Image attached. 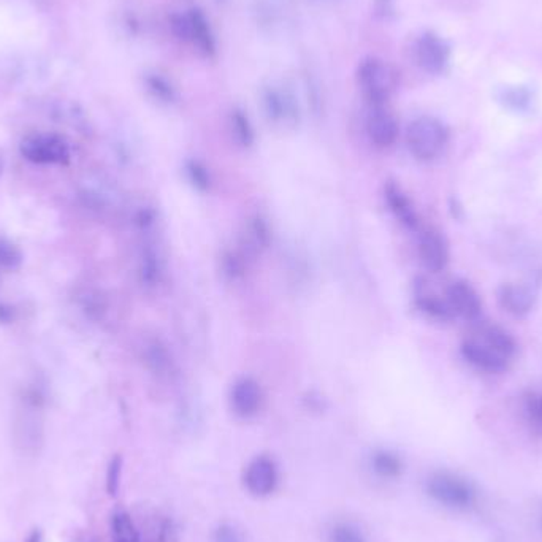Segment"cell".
Returning <instances> with one entry per match:
<instances>
[{
    "mask_svg": "<svg viewBox=\"0 0 542 542\" xmlns=\"http://www.w3.org/2000/svg\"><path fill=\"white\" fill-rule=\"evenodd\" d=\"M513 333L498 324H479L463 338L460 354L470 367L485 375H501L517 355Z\"/></svg>",
    "mask_w": 542,
    "mask_h": 542,
    "instance_id": "obj_1",
    "label": "cell"
},
{
    "mask_svg": "<svg viewBox=\"0 0 542 542\" xmlns=\"http://www.w3.org/2000/svg\"><path fill=\"white\" fill-rule=\"evenodd\" d=\"M44 405L46 395L42 385L30 384L24 389L15 425L16 442L24 452L36 454L44 444Z\"/></svg>",
    "mask_w": 542,
    "mask_h": 542,
    "instance_id": "obj_2",
    "label": "cell"
},
{
    "mask_svg": "<svg viewBox=\"0 0 542 542\" xmlns=\"http://www.w3.org/2000/svg\"><path fill=\"white\" fill-rule=\"evenodd\" d=\"M448 125L434 116H419L408 125L406 145L420 162L438 159L449 145Z\"/></svg>",
    "mask_w": 542,
    "mask_h": 542,
    "instance_id": "obj_3",
    "label": "cell"
},
{
    "mask_svg": "<svg viewBox=\"0 0 542 542\" xmlns=\"http://www.w3.org/2000/svg\"><path fill=\"white\" fill-rule=\"evenodd\" d=\"M355 78L361 94L371 103V107L384 105L397 89L398 73L395 67L376 56L361 59Z\"/></svg>",
    "mask_w": 542,
    "mask_h": 542,
    "instance_id": "obj_4",
    "label": "cell"
},
{
    "mask_svg": "<svg viewBox=\"0 0 542 542\" xmlns=\"http://www.w3.org/2000/svg\"><path fill=\"white\" fill-rule=\"evenodd\" d=\"M20 152L22 159L34 166H64L72 160V151L66 138L50 132L26 135L20 143Z\"/></svg>",
    "mask_w": 542,
    "mask_h": 542,
    "instance_id": "obj_5",
    "label": "cell"
},
{
    "mask_svg": "<svg viewBox=\"0 0 542 542\" xmlns=\"http://www.w3.org/2000/svg\"><path fill=\"white\" fill-rule=\"evenodd\" d=\"M262 105L271 123L295 125L300 119V107L296 95L287 85L271 83L263 87Z\"/></svg>",
    "mask_w": 542,
    "mask_h": 542,
    "instance_id": "obj_6",
    "label": "cell"
},
{
    "mask_svg": "<svg viewBox=\"0 0 542 542\" xmlns=\"http://www.w3.org/2000/svg\"><path fill=\"white\" fill-rule=\"evenodd\" d=\"M414 61L428 75H442L450 62L448 42L434 32H424L414 44Z\"/></svg>",
    "mask_w": 542,
    "mask_h": 542,
    "instance_id": "obj_7",
    "label": "cell"
},
{
    "mask_svg": "<svg viewBox=\"0 0 542 542\" xmlns=\"http://www.w3.org/2000/svg\"><path fill=\"white\" fill-rule=\"evenodd\" d=\"M446 300L456 318L463 319L466 322H477L482 316V298L471 282L465 279L450 282L446 289Z\"/></svg>",
    "mask_w": 542,
    "mask_h": 542,
    "instance_id": "obj_8",
    "label": "cell"
},
{
    "mask_svg": "<svg viewBox=\"0 0 542 542\" xmlns=\"http://www.w3.org/2000/svg\"><path fill=\"white\" fill-rule=\"evenodd\" d=\"M428 492L442 505L452 507L470 506L474 501V492L470 485L448 473L434 474L428 481Z\"/></svg>",
    "mask_w": 542,
    "mask_h": 542,
    "instance_id": "obj_9",
    "label": "cell"
},
{
    "mask_svg": "<svg viewBox=\"0 0 542 542\" xmlns=\"http://www.w3.org/2000/svg\"><path fill=\"white\" fill-rule=\"evenodd\" d=\"M538 289L528 282H506L498 289V303L514 318H525L535 310Z\"/></svg>",
    "mask_w": 542,
    "mask_h": 542,
    "instance_id": "obj_10",
    "label": "cell"
},
{
    "mask_svg": "<svg viewBox=\"0 0 542 542\" xmlns=\"http://www.w3.org/2000/svg\"><path fill=\"white\" fill-rule=\"evenodd\" d=\"M419 259L430 273H441L442 270H446L450 253L448 239H444L442 233L433 229L420 233Z\"/></svg>",
    "mask_w": 542,
    "mask_h": 542,
    "instance_id": "obj_11",
    "label": "cell"
},
{
    "mask_svg": "<svg viewBox=\"0 0 542 542\" xmlns=\"http://www.w3.org/2000/svg\"><path fill=\"white\" fill-rule=\"evenodd\" d=\"M367 133H368L369 142L377 148H381V150L391 148L395 145L398 133H400L397 117L392 115L384 105L373 107L368 119H367Z\"/></svg>",
    "mask_w": 542,
    "mask_h": 542,
    "instance_id": "obj_12",
    "label": "cell"
},
{
    "mask_svg": "<svg viewBox=\"0 0 542 542\" xmlns=\"http://www.w3.org/2000/svg\"><path fill=\"white\" fill-rule=\"evenodd\" d=\"M189 44L205 58H214L217 53L216 36L211 28L210 20L200 8H190L188 12Z\"/></svg>",
    "mask_w": 542,
    "mask_h": 542,
    "instance_id": "obj_13",
    "label": "cell"
},
{
    "mask_svg": "<svg viewBox=\"0 0 542 542\" xmlns=\"http://www.w3.org/2000/svg\"><path fill=\"white\" fill-rule=\"evenodd\" d=\"M278 482L275 463L268 457H257L245 473V485L255 497H265L275 490Z\"/></svg>",
    "mask_w": 542,
    "mask_h": 542,
    "instance_id": "obj_14",
    "label": "cell"
},
{
    "mask_svg": "<svg viewBox=\"0 0 542 542\" xmlns=\"http://www.w3.org/2000/svg\"><path fill=\"white\" fill-rule=\"evenodd\" d=\"M262 389L251 377L239 379L231 389V408L241 417H251L261 409Z\"/></svg>",
    "mask_w": 542,
    "mask_h": 542,
    "instance_id": "obj_15",
    "label": "cell"
},
{
    "mask_svg": "<svg viewBox=\"0 0 542 542\" xmlns=\"http://www.w3.org/2000/svg\"><path fill=\"white\" fill-rule=\"evenodd\" d=\"M385 200H387V205L393 213V216L400 221V224L405 225L408 231L419 229V214L414 208L411 198L403 192V189L397 186L395 182H389L385 186Z\"/></svg>",
    "mask_w": 542,
    "mask_h": 542,
    "instance_id": "obj_16",
    "label": "cell"
},
{
    "mask_svg": "<svg viewBox=\"0 0 542 542\" xmlns=\"http://www.w3.org/2000/svg\"><path fill=\"white\" fill-rule=\"evenodd\" d=\"M78 198L83 203V206L94 213H105L111 210L115 202L113 190L107 186V182L101 180H91L87 178L83 181L78 189Z\"/></svg>",
    "mask_w": 542,
    "mask_h": 542,
    "instance_id": "obj_17",
    "label": "cell"
},
{
    "mask_svg": "<svg viewBox=\"0 0 542 542\" xmlns=\"http://www.w3.org/2000/svg\"><path fill=\"white\" fill-rule=\"evenodd\" d=\"M143 357L148 368L156 376L172 377L174 375V361L166 344L160 340H150L143 349Z\"/></svg>",
    "mask_w": 542,
    "mask_h": 542,
    "instance_id": "obj_18",
    "label": "cell"
},
{
    "mask_svg": "<svg viewBox=\"0 0 542 542\" xmlns=\"http://www.w3.org/2000/svg\"><path fill=\"white\" fill-rule=\"evenodd\" d=\"M416 304L420 312H424L428 319H433L436 322H450L456 316L449 306L446 296L434 295L430 292H419L416 296Z\"/></svg>",
    "mask_w": 542,
    "mask_h": 542,
    "instance_id": "obj_19",
    "label": "cell"
},
{
    "mask_svg": "<svg viewBox=\"0 0 542 542\" xmlns=\"http://www.w3.org/2000/svg\"><path fill=\"white\" fill-rule=\"evenodd\" d=\"M146 91L154 97L156 101L166 105H172L178 101V91L174 83L166 78V75L159 72L146 73Z\"/></svg>",
    "mask_w": 542,
    "mask_h": 542,
    "instance_id": "obj_20",
    "label": "cell"
},
{
    "mask_svg": "<svg viewBox=\"0 0 542 542\" xmlns=\"http://www.w3.org/2000/svg\"><path fill=\"white\" fill-rule=\"evenodd\" d=\"M138 273H140V281L146 287H154L160 281L162 265H160L159 255L152 247H148L142 254Z\"/></svg>",
    "mask_w": 542,
    "mask_h": 542,
    "instance_id": "obj_21",
    "label": "cell"
},
{
    "mask_svg": "<svg viewBox=\"0 0 542 542\" xmlns=\"http://www.w3.org/2000/svg\"><path fill=\"white\" fill-rule=\"evenodd\" d=\"M111 536L113 542H142L137 527L131 515L124 511H117L111 517Z\"/></svg>",
    "mask_w": 542,
    "mask_h": 542,
    "instance_id": "obj_22",
    "label": "cell"
},
{
    "mask_svg": "<svg viewBox=\"0 0 542 542\" xmlns=\"http://www.w3.org/2000/svg\"><path fill=\"white\" fill-rule=\"evenodd\" d=\"M231 129L235 140L241 146H251L254 143V127L243 109H235L231 113Z\"/></svg>",
    "mask_w": 542,
    "mask_h": 542,
    "instance_id": "obj_23",
    "label": "cell"
},
{
    "mask_svg": "<svg viewBox=\"0 0 542 542\" xmlns=\"http://www.w3.org/2000/svg\"><path fill=\"white\" fill-rule=\"evenodd\" d=\"M24 261V255L20 247H16L12 239L0 237V270L16 271L20 270Z\"/></svg>",
    "mask_w": 542,
    "mask_h": 542,
    "instance_id": "obj_24",
    "label": "cell"
},
{
    "mask_svg": "<svg viewBox=\"0 0 542 542\" xmlns=\"http://www.w3.org/2000/svg\"><path fill=\"white\" fill-rule=\"evenodd\" d=\"M523 412L528 422L542 432V395L538 392H528L523 397Z\"/></svg>",
    "mask_w": 542,
    "mask_h": 542,
    "instance_id": "obj_25",
    "label": "cell"
},
{
    "mask_svg": "<svg viewBox=\"0 0 542 542\" xmlns=\"http://www.w3.org/2000/svg\"><path fill=\"white\" fill-rule=\"evenodd\" d=\"M501 99L505 101L509 109H515V111H527L531 107V101H533L530 91L523 89V87L506 89Z\"/></svg>",
    "mask_w": 542,
    "mask_h": 542,
    "instance_id": "obj_26",
    "label": "cell"
},
{
    "mask_svg": "<svg viewBox=\"0 0 542 542\" xmlns=\"http://www.w3.org/2000/svg\"><path fill=\"white\" fill-rule=\"evenodd\" d=\"M375 470L384 477H395L401 471V463L389 452H381L375 457Z\"/></svg>",
    "mask_w": 542,
    "mask_h": 542,
    "instance_id": "obj_27",
    "label": "cell"
},
{
    "mask_svg": "<svg viewBox=\"0 0 542 542\" xmlns=\"http://www.w3.org/2000/svg\"><path fill=\"white\" fill-rule=\"evenodd\" d=\"M186 170H188L189 180H190V182H192L197 189H200V190H206V189H210V172H208V170H206V168H205L200 162H197V160H190V162H188Z\"/></svg>",
    "mask_w": 542,
    "mask_h": 542,
    "instance_id": "obj_28",
    "label": "cell"
},
{
    "mask_svg": "<svg viewBox=\"0 0 542 542\" xmlns=\"http://www.w3.org/2000/svg\"><path fill=\"white\" fill-rule=\"evenodd\" d=\"M121 473H123V458L119 456L113 457L107 470V490L109 495H116L119 484H121Z\"/></svg>",
    "mask_w": 542,
    "mask_h": 542,
    "instance_id": "obj_29",
    "label": "cell"
},
{
    "mask_svg": "<svg viewBox=\"0 0 542 542\" xmlns=\"http://www.w3.org/2000/svg\"><path fill=\"white\" fill-rule=\"evenodd\" d=\"M168 22H170V29L174 32V36L181 42L189 44L188 13H174V15L170 16Z\"/></svg>",
    "mask_w": 542,
    "mask_h": 542,
    "instance_id": "obj_30",
    "label": "cell"
},
{
    "mask_svg": "<svg viewBox=\"0 0 542 542\" xmlns=\"http://www.w3.org/2000/svg\"><path fill=\"white\" fill-rule=\"evenodd\" d=\"M333 542H365L359 530L349 527V525H338L332 531Z\"/></svg>",
    "mask_w": 542,
    "mask_h": 542,
    "instance_id": "obj_31",
    "label": "cell"
},
{
    "mask_svg": "<svg viewBox=\"0 0 542 542\" xmlns=\"http://www.w3.org/2000/svg\"><path fill=\"white\" fill-rule=\"evenodd\" d=\"M83 310L87 312L89 318L101 319L105 312V303L101 302V296L87 294L83 298Z\"/></svg>",
    "mask_w": 542,
    "mask_h": 542,
    "instance_id": "obj_32",
    "label": "cell"
},
{
    "mask_svg": "<svg viewBox=\"0 0 542 542\" xmlns=\"http://www.w3.org/2000/svg\"><path fill=\"white\" fill-rule=\"evenodd\" d=\"M395 4L397 0H373V13L379 20H391L395 16Z\"/></svg>",
    "mask_w": 542,
    "mask_h": 542,
    "instance_id": "obj_33",
    "label": "cell"
},
{
    "mask_svg": "<svg viewBox=\"0 0 542 542\" xmlns=\"http://www.w3.org/2000/svg\"><path fill=\"white\" fill-rule=\"evenodd\" d=\"M216 542H239V539L233 528L224 525L217 530Z\"/></svg>",
    "mask_w": 542,
    "mask_h": 542,
    "instance_id": "obj_34",
    "label": "cell"
},
{
    "mask_svg": "<svg viewBox=\"0 0 542 542\" xmlns=\"http://www.w3.org/2000/svg\"><path fill=\"white\" fill-rule=\"evenodd\" d=\"M15 319V310L8 304L0 303V322H12Z\"/></svg>",
    "mask_w": 542,
    "mask_h": 542,
    "instance_id": "obj_35",
    "label": "cell"
},
{
    "mask_svg": "<svg viewBox=\"0 0 542 542\" xmlns=\"http://www.w3.org/2000/svg\"><path fill=\"white\" fill-rule=\"evenodd\" d=\"M26 542H44V535H42L38 530H36V531L30 533L29 538L26 539Z\"/></svg>",
    "mask_w": 542,
    "mask_h": 542,
    "instance_id": "obj_36",
    "label": "cell"
},
{
    "mask_svg": "<svg viewBox=\"0 0 542 542\" xmlns=\"http://www.w3.org/2000/svg\"><path fill=\"white\" fill-rule=\"evenodd\" d=\"M4 170H5V158H4V154L0 152V176L4 174Z\"/></svg>",
    "mask_w": 542,
    "mask_h": 542,
    "instance_id": "obj_37",
    "label": "cell"
},
{
    "mask_svg": "<svg viewBox=\"0 0 542 542\" xmlns=\"http://www.w3.org/2000/svg\"><path fill=\"white\" fill-rule=\"evenodd\" d=\"M77 542H93V541H89V539H80V541H77Z\"/></svg>",
    "mask_w": 542,
    "mask_h": 542,
    "instance_id": "obj_38",
    "label": "cell"
},
{
    "mask_svg": "<svg viewBox=\"0 0 542 542\" xmlns=\"http://www.w3.org/2000/svg\"><path fill=\"white\" fill-rule=\"evenodd\" d=\"M216 2H219V4H224V2H227V0H216Z\"/></svg>",
    "mask_w": 542,
    "mask_h": 542,
    "instance_id": "obj_39",
    "label": "cell"
}]
</instances>
